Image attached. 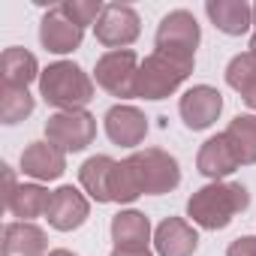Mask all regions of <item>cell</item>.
Listing matches in <instances>:
<instances>
[{"mask_svg": "<svg viewBox=\"0 0 256 256\" xmlns=\"http://www.w3.org/2000/svg\"><path fill=\"white\" fill-rule=\"evenodd\" d=\"M202 42V30L193 12L187 10H172L160 18L157 34H154V48L160 54H169L181 64H196V48Z\"/></svg>", "mask_w": 256, "mask_h": 256, "instance_id": "cell-4", "label": "cell"}, {"mask_svg": "<svg viewBox=\"0 0 256 256\" xmlns=\"http://www.w3.org/2000/svg\"><path fill=\"white\" fill-rule=\"evenodd\" d=\"M130 175L136 181V190L142 196H163L172 193L181 184V166L178 160L163 148H142L126 157Z\"/></svg>", "mask_w": 256, "mask_h": 256, "instance_id": "cell-3", "label": "cell"}, {"mask_svg": "<svg viewBox=\"0 0 256 256\" xmlns=\"http://www.w3.org/2000/svg\"><path fill=\"white\" fill-rule=\"evenodd\" d=\"M112 241L114 247H124V250H148V241H151V220L148 214L142 211H118L112 217Z\"/></svg>", "mask_w": 256, "mask_h": 256, "instance_id": "cell-18", "label": "cell"}, {"mask_svg": "<svg viewBox=\"0 0 256 256\" xmlns=\"http://www.w3.org/2000/svg\"><path fill=\"white\" fill-rule=\"evenodd\" d=\"M247 208H250V190L238 181H211L187 199V217L208 232L226 229Z\"/></svg>", "mask_w": 256, "mask_h": 256, "instance_id": "cell-1", "label": "cell"}, {"mask_svg": "<svg viewBox=\"0 0 256 256\" xmlns=\"http://www.w3.org/2000/svg\"><path fill=\"white\" fill-rule=\"evenodd\" d=\"M96 42L106 46L108 52H120L126 46H133L142 34V18L133 6L126 4H106L100 22L94 24Z\"/></svg>", "mask_w": 256, "mask_h": 256, "instance_id": "cell-8", "label": "cell"}, {"mask_svg": "<svg viewBox=\"0 0 256 256\" xmlns=\"http://www.w3.org/2000/svg\"><path fill=\"white\" fill-rule=\"evenodd\" d=\"M102 126H106V136L112 145L120 148H136L145 142L148 136V118L142 108L130 106V102H118L102 114Z\"/></svg>", "mask_w": 256, "mask_h": 256, "instance_id": "cell-9", "label": "cell"}, {"mask_svg": "<svg viewBox=\"0 0 256 256\" xmlns=\"http://www.w3.org/2000/svg\"><path fill=\"white\" fill-rule=\"evenodd\" d=\"M114 163L108 154H96V157H88L82 166H78V184L82 190L100 202V205H108L112 202V172H114Z\"/></svg>", "mask_w": 256, "mask_h": 256, "instance_id": "cell-19", "label": "cell"}, {"mask_svg": "<svg viewBox=\"0 0 256 256\" xmlns=\"http://www.w3.org/2000/svg\"><path fill=\"white\" fill-rule=\"evenodd\" d=\"M0 256H48V235L36 223L12 220L4 226Z\"/></svg>", "mask_w": 256, "mask_h": 256, "instance_id": "cell-14", "label": "cell"}, {"mask_svg": "<svg viewBox=\"0 0 256 256\" xmlns=\"http://www.w3.org/2000/svg\"><path fill=\"white\" fill-rule=\"evenodd\" d=\"M108 256H154L151 250H124V247H114Z\"/></svg>", "mask_w": 256, "mask_h": 256, "instance_id": "cell-27", "label": "cell"}, {"mask_svg": "<svg viewBox=\"0 0 256 256\" xmlns=\"http://www.w3.org/2000/svg\"><path fill=\"white\" fill-rule=\"evenodd\" d=\"M46 139L64 154H78L96 139V118L90 112H54L46 120Z\"/></svg>", "mask_w": 256, "mask_h": 256, "instance_id": "cell-7", "label": "cell"}, {"mask_svg": "<svg viewBox=\"0 0 256 256\" xmlns=\"http://www.w3.org/2000/svg\"><path fill=\"white\" fill-rule=\"evenodd\" d=\"M253 24H256V4H253Z\"/></svg>", "mask_w": 256, "mask_h": 256, "instance_id": "cell-30", "label": "cell"}, {"mask_svg": "<svg viewBox=\"0 0 256 256\" xmlns=\"http://www.w3.org/2000/svg\"><path fill=\"white\" fill-rule=\"evenodd\" d=\"M190 72H193V64H181L169 54L151 52L139 66L136 96L139 100H166L190 78Z\"/></svg>", "mask_w": 256, "mask_h": 256, "instance_id": "cell-5", "label": "cell"}, {"mask_svg": "<svg viewBox=\"0 0 256 256\" xmlns=\"http://www.w3.org/2000/svg\"><path fill=\"white\" fill-rule=\"evenodd\" d=\"M64 12L84 30L88 24H96L100 22V16H102V10H106V4H100V0H64Z\"/></svg>", "mask_w": 256, "mask_h": 256, "instance_id": "cell-25", "label": "cell"}, {"mask_svg": "<svg viewBox=\"0 0 256 256\" xmlns=\"http://www.w3.org/2000/svg\"><path fill=\"white\" fill-rule=\"evenodd\" d=\"M226 256H256V235H241L226 247Z\"/></svg>", "mask_w": 256, "mask_h": 256, "instance_id": "cell-26", "label": "cell"}, {"mask_svg": "<svg viewBox=\"0 0 256 256\" xmlns=\"http://www.w3.org/2000/svg\"><path fill=\"white\" fill-rule=\"evenodd\" d=\"M220 112H223V96L211 84H193L178 100V114H181L184 126L193 130V133L208 130V126L220 118Z\"/></svg>", "mask_w": 256, "mask_h": 256, "instance_id": "cell-10", "label": "cell"}, {"mask_svg": "<svg viewBox=\"0 0 256 256\" xmlns=\"http://www.w3.org/2000/svg\"><path fill=\"white\" fill-rule=\"evenodd\" d=\"M250 54H253V58H256V34H253V36H250Z\"/></svg>", "mask_w": 256, "mask_h": 256, "instance_id": "cell-29", "label": "cell"}, {"mask_svg": "<svg viewBox=\"0 0 256 256\" xmlns=\"http://www.w3.org/2000/svg\"><path fill=\"white\" fill-rule=\"evenodd\" d=\"M48 256H78V253H72L66 247H58V250H48Z\"/></svg>", "mask_w": 256, "mask_h": 256, "instance_id": "cell-28", "label": "cell"}, {"mask_svg": "<svg viewBox=\"0 0 256 256\" xmlns=\"http://www.w3.org/2000/svg\"><path fill=\"white\" fill-rule=\"evenodd\" d=\"M88 217H90V202H88V196H84L82 190H76V187L66 184V187H58V190L52 193L48 214H46V220H48L52 229H58V232H72V229L84 226Z\"/></svg>", "mask_w": 256, "mask_h": 256, "instance_id": "cell-12", "label": "cell"}, {"mask_svg": "<svg viewBox=\"0 0 256 256\" xmlns=\"http://www.w3.org/2000/svg\"><path fill=\"white\" fill-rule=\"evenodd\" d=\"M157 256H193L199 247V232L184 217H166L154 229Z\"/></svg>", "mask_w": 256, "mask_h": 256, "instance_id": "cell-15", "label": "cell"}, {"mask_svg": "<svg viewBox=\"0 0 256 256\" xmlns=\"http://www.w3.org/2000/svg\"><path fill=\"white\" fill-rule=\"evenodd\" d=\"M40 64L36 58L22 48V46H10L0 54V76H4V88H28L30 82H40Z\"/></svg>", "mask_w": 256, "mask_h": 256, "instance_id": "cell-20", "label": "cell"}, {"mask_svg": "<svg viewBox=\"0 0 256 256\" xmlns=\"http://www.w3.org/2000/svg\"><path fill=\"white\" fill-rule=\"evenodd\" d=\"M139 66H142V60H139V54L133 48L106 52L94 66V78L106 94H112L118 100H133L136 96Z\"/></svg>", "mask_w": 256, "mask_h": 256, "instance_id": "cell-6", "label": "cell"}, {"mask_svg": "<svg viewBox=\"0 0 256 256\" xmlns=\"http://www.w3.org/2000/svg\"><path fill=\"white\" fill-rule=\"evenodd\" d=\"M82 40H84V30L64 12L60 4H54V6L46 10V16L40 22V42H42L46 52H52V54H70V52H76L82 46Z\"/></svg>", "mask_w": 256, "mask_h": 256, "instance_id": "cell-11", "label": "cell"}, {"mask_svg": "<svg viewBox=\"0 0 256 256\" xmlns=\"http://www.w3.org/2000/svg\"><path fill=\"white\" fill-rule=\"evenodd\" d=\"M223 136L232 145L241 166L256 163V114H235L229 120V126L223 130Z\"/></svg>", "mask_w": 256, "mask_h": 256, "instance_id": "cell-22", "label": "cell"}, {"mask_svg": "<svg viewBox=\"0 0 256 256\" xmlns=\"http://www.w3.org/2000/svg\"><path fill=\"white\" fill-rule=\"evenodd\" d=\"M48 202H52V193L42 184H18L6 202V211L24 223H34L36 217L48 214Z\"/></svg>", "mask_w": 256, "mask_h": 256, "instance_id": "cell-21", "label": "cell"}, {"mask_svg": "<svg viewBox=\"0 0 256 256\" xmlns=\"http://www.w3.org/2000/svg\"><path fill=\"white\" fill-rule=\"evenodd\" d=\"M22 172L34 181H58L66 172V154L54 148L48 139L30 142L22 151Z\"/></svg>", "mask_w": 256, "mask_h": 256, "instance_id": "cell-13", "label": "cell"}, {"mask_svg": "<svg viewBox=\"0 0 256 256\" xmlns=\"http://www.w3.org/2000/svg\"><path fill=\"white\" fill-rule=\"evenodd\" d=\"M205 16L226 36H241L253 24V6L247 4V0H208Z\"/></svg>", "mask_w": 256, "mask_h": 256, "instance_id": "cell-17", "label": "cell"}, {"mask_svg": "<svg viewBox=\"0 0 256 256\" xmlns=\"http://www.w3.org/2000/svg\"><path fill=\"white\" fill-rule=\"evenodd\" d=\"M226 84L256 112V58L250 52L235 54L226 64Z\"/></svg>", "mask_w": 256, "mask_h": 256, "instance_id": "cell-23", "label": "cell"}, {"mask_svg": "<svg viewBox=\"0 0 256 256\" xmlns=\"http://www.w3.org/2000/svg\"><path fill=\"white\" fill-rule=\"evenodd\" d=\"M36 108V100L30 96L28 88H4L0 90V124L16 126L24 118H30Z\"/></svg>", "mask_w": 256, "mask_h": 256, "instance_id": "cell-24", "label": "cell"}, {"mask_svg": "<svg viewBox=\"0 0 256 256\" xmlns=\"http://www.w3.org/2000/svg\"><path fill=\"white\" fill-rule=\"evenodd\" d=\"M40 96L58 112H84L94 100V78L72 60H54L40 72Z\"/></svg>", "mask_w": 256, "mask_h": 256, "instance_id": "cell-2", "label": "cell"}, {"mask_svg": "<svg viewBox=\"0 0 256 256\" xmlns=\"http://www.w3.org/2000/svg\"><path fill=\"white\" fill-rule=\"evenodd\" d=\"M238 166H241V163H238V157H235V151H232V145L226 142L223 133L205 139L202 148H199V154H196V169H199V175H205V178H211V181H223V178L232 175Z\"/></svg>", "mask_w": 256, "mask_h": 256, "instance_id": "cell-16", "label": "cell"}]
</instances>
